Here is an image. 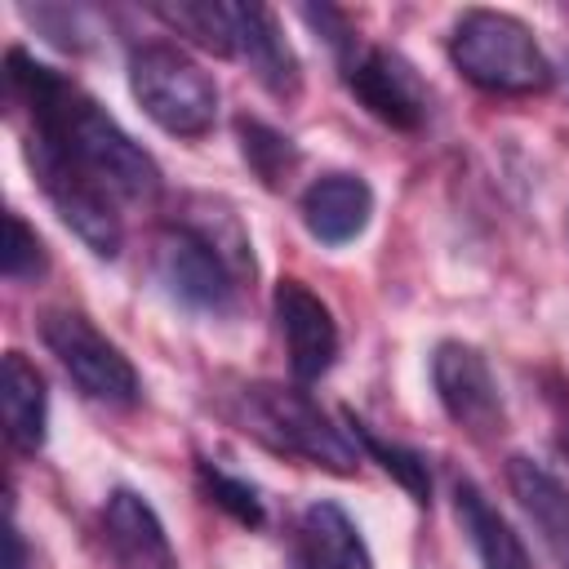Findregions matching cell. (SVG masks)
Returning <instances> with one entry per match:
<instances>
[{
	"label": "cell",
	"mask_w": 569,
	"mask_h": 569,
	"mask_svg": "<svg viewBox=\"0 0 569 569\" xmlns=\"http://www.w3.org/2000/svg\"><path fill=\"white\" fill-rule=\"evenodd\" d=\"M4 84L27 116V160L36 178L76 173L102 187L116 204H151L160 196V164L76 80L36 62L27 49H9Z\"/></svg>",
	"instance_id": "obj_1"
},
{
	"label": "cell",
	"mask_w": 569,
	"mask_h": 569,
	"mask_svg": "<svg viewBox=\"0 0 569 569\" xmlns=\"http://www.w3.org/2000/svg\"><path fill=\"white\" fill-rule=\"evenodd\" d=\"M151 271L178 307L196 316H231L244 284H253V244L222 200L191 196L156 236Z\"/></svg>",
	"instance_id": "obj_2"
},
{
	"label": "cell",
	"mask_w": 569,
	"mask_h": 569,
	"mask_svg": "<svg viewBox=\"0 0 569 569\" xmlns=\"http://www.w3.org/2000/svg\"><path fill=\"white\" fill-rule=\"evenodd\" d=\"M218 413L276 458H293V462H307V467H320L333 476H356V467H360V449H356L347 422L338 427L320 409V400L302 387L231 382L218 396Z\"/></svg>",
	"instance_id": "obj_3"
},
{
	"label": "cell",
	"mask_w": 569,
	"mask_h": 569,
	"mask_svg": "<svg viewBox=\"0 0 569 569\" xmlns=\"http://www.w3.org/2000/svg\"><path fill=\"white\" fill-rule=\"evenodd\" d=\"M449 62L462 80L502 98L547 93L556 71L533 31L502 9H467L449 36Z\"/></svg>",
	"instance_id": "obj_4"
},
{
	"label": "cell",
	"mask_w": 569,
	"mask_h": 569,
	"mask_svg": "<svg viewBox=\"0 0 569 569\" xmlns=\"http://www.w3.org/2000/svg\"><path fill=\"white\" fill-rule=\"evenodd\" d=\"M129 93L133 102L173 138H204L218 120L213 76L169 40H147L129 49Z\"/></svg>",
	"instance_id": "obj_5"
},
{
	"label": "cell",
	"mask_w": 569,
	"mask_h": 569,
	"mask_svg": "<svg viewBox=\"0 0 569 569\" xmlns=\"http://www.w3.org/2000/svg\"><path fill=\"white\" fill-rule=\"evenodd\" d=\"M40 338L62 365V373L98 405L111 409H133L142 400V382L133 360L84 316L71 307H53L40 316Z\"/></svg>",
	"instance_id": "obj_6"
},
{
	"label": "cell",
	"mask_w": 569,
	"mask_h": 569,
	"mask_svg": "<svg viewBox=\"0 0 569 569\" xmlns=\"http://www.w3.org/2000/svg\"><path fill=\"white\" fill-rule=\"evenodd\" d=\"M342 84L351 89V98L373 116L382 120L387 129H400V133H418L427 124V84L418 76V67L396 53V49H382V44H360L347 62H342Z\"/></svg>",
	"instance_id": "obj_7"
},
{
	"label": "cell",
	"mask_w": 569,
	"mask_h": 569,
	"mask_svg": "<svg viewBox=\"0 0 569 569\" xmlns=\"http://www.w3.org/2000/svg\"><path fill=\"white\" fill-rule=\"evenodd\" d=\"M431 387H436V400L449 413V422H458L467 436H476V440L502 436L507 409H502L489 360L471 342L445 338L431 351Z\"/></svg>",
	"instance_id": "obj_8"
},
{
	"label": "cell",
	"mask_w": 569,
	"mask_h": 569,
	"mask_svg": "<svg viewBox=\"0 0 569 569\" xmlns=\"http://www.w3.org/2000/svg\"><path fill=\"white\" fill-rule=\"evenodd\" d=\"M271 307H276V329L284 338V356H289L293 382L298 387L320 382L338 360V320H333V311L325 307V298H316L293 276L276 280Z\"/></svg>",
	"instance_id": "obj_9"
},
{
	"label": "cell",
	"mask_w": 569,
	"mask_h": 569,
	"mask_svg": "<svg viewBox=\"0 0 569 569\" xmlns=\"http://www.w3.org/2000/svg\"><path fill=\"white\" fill-rule=\"evenodd\" d=\"M231 58H240L271 98L293 102L302 93V62L284 40L276 9L258 0H231Z\"/></svg>",
	"instance_id": "obj_10"
},
{
	"label": "cell",
	"mask_w": 569,
	"mask_h": 569,
	"mask_svg": "<svg viewBox=\"0 0 569 569\" xmlns=\"http://www.w3.org/2000/svg\"><path fill=\"white\" fill-rule=\"evenodd\" d=\"M293 569H373V556L360 538V525L329 498H316L298 511L289 533Z\"/></svg>",
	"instance_id": "obj_11"
},
{
	"label": "cell",
	"mask_w": 569,
	"mask_h": 569,
	"mask_svg": "<svg viewBox=\"0 0 569 569\" xmlns=\"http://www.w3.org/2000/svg\"><path fill=\"white\" fill-rule=\"evenodd\" d=\"M102 542L116 569H178L156 507L133 489H111L102 507Z\"/></svg>",
	"instance_id": "obj_12"
},
{
	"label": "cell",
	"mask_w": 569,
	"mask_h": 569,
	"mask_svg": "<svg viewBox=\"0 0 569 569\" xmlns=\"http://www.w3.org/2000/svg\"><path fill=\"white\" fill-rule=\"evenodd\" d=\"M298 213L320 244H351L373 218V187L360 173H320L316 182H307Z\"/></svg>",
	"instance_id": "obj_13"
},
{
	"label": "cell",
	"mask_w": 569,
	"mask_h": 569,
	"mask_svg": "<svg viewBox=\"0 0 569 569\" xmlns=\"http://www.w3.org/2000/svg\"><path fill=\"white\" fill-rule=\"evenodd\" d=\"M507 489H511L516 507L525 511V520L538 529L551 560L560 569H569V489L542 462H533L525 453L507 458Z\"/></svg>",
	"instance_id": "obj_14"
},
{
	"label": "cell",
	"mask_w": 569,
	"mask_h": 569,
	"mask_svg": "<svg viewBox=\"0 0 569 569\" xmlns=\"http://www.w3.org/2000/svg\"><path fill=\"white\" fill-rule=\"evenodd\" d=\"M0 413L4 436L18 453H40L49 440V391L40 369L22 351H4L0 365Z\"/></svg>",
	"instance_id": "obj_15"
},
{
	"label": "cell",
	"mask_w": 569,
	"mask_h": 569,
	"mask_svg": "<svg viewBox=\"0 0 569 569\" xmlns=\"http://www.w3.org/2000/svg\"><path fill=\"white\" fill-rule=\"evenodd\" d=\"M453 511H458V525H462L480 569H533L520 533L502 520V511L489 502V493L476 480H467V476L453 480Z\"/></svg>",
	"instance_id": "obj_16"
},
{
	"label": "cell",
	"mask_w": 569,
	"mask_h": 569,
	"mask_svg": "<svg viewBox=\"0 0 569 569\" xmlns=\"http://www.w3.org/2000/svg\"><path fill=\"white\" fill-rule=\"evenodd\" d=\"M342 422H347V431H351V440H356V449H365V458H373L418 507H427L431 502V471H427V458L418 453V449H409V445H396V440H387V436H378L365 418H356L351 409H342Z\"/></svg>",
	"instance_id": "obj_17"
},
{
	"label": "cell",
	"mask_w": 569,
	"mask_h": 569,
	"mask_svg": "<svg viewBox=\"0 0 569 569\" xmlns=\"http://www.w3.org/2000/svg\"><path fill=\"white\" fill-rule=\"evenodd\" d=\"M236 142H240L244 164L253 169V178L267 191H280L293 178L298 160H302V151H298V142L289 133H280V129H271L267 120H253V116L236 120Z\"/></svg>",
	"instance_id": "obj_18"
},
{
	"label": "cell",
	"mask_w": 569,
	"mask_h": 569,
	"mask_svg": "<svg viewBox=\"0 0 569 569\" xmlns=\"http://www.w3.org/2000/svg\"><path fill=\"white\" fill-rule=\"evenodd\" d=\"M147 9L191 44L218 58H231V0H173V4H147Z\"/></svg>",
	"instance_id": "obj_19"
},
{
	"label": "cell",
	"mask_w": 569,
	"mask_h": 569,
	"mask_svg": "<svg viewBox=\"0 0 569 569\" xmlns=\"http://www.w3.org/2000/svg\"><path fill=\"white\" fill-rule=\"evenodd\" d=\"M196 485H200V493H204L218 511H227L236 525L262 529L267 507H262V498H258V489H253L249 480H240V476H231V471H222V467H213V462H196Z\"/></svg>",
	"instance_id": "obj_20"
},
{
	"label": "cell",
	"mask_w": 569,
	"mask_h": 569,
	"mask_svg": "<svg viewBox=\"0 0 569 569\" xmlns=\"http://www.w3.org/2000/svg\"><path fill=\"white\" fill-rule=\"evenodd\" d=\"M0 271L9 284H31L49 271V253L44 240L22 222V213H4V253H0Z\"/></svg>",
	"instance_id": "obj_21"
},
{
	"label": "cell",
	"mask_w": 569,
	"mask_h": 569,
	"mask_svg": "<svg viewBox=\"0 0 569 569\" xmlns=\"http://www.w3.org/2000/svg\"><path fill=\"white\" fill-rule=\"evenodd\" d=\"M4 547H9L4 569H27V547H22V533L13 525V507H9V525H4Z\"/></svg>",
	"instance_id": "obj_22"
}]
</instances>
